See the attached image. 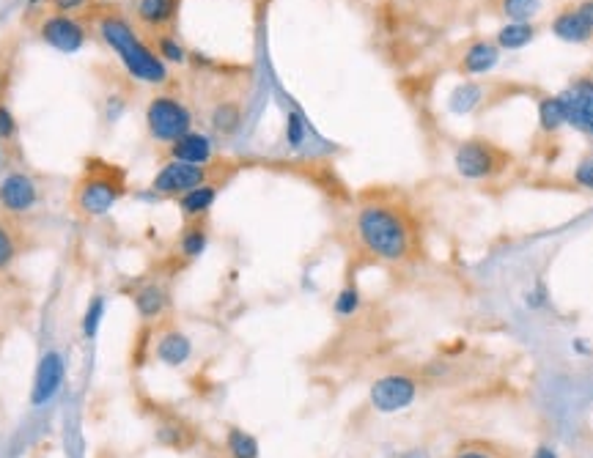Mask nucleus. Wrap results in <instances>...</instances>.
Returning <instances> with one entry per match:
<instances>
[{
    "mask_svg": "<svg viewBox=\"0 0 593 458\" xmlns=\"http://www.w3.org/2000/svg\"><path fill=\"white\" fill-rule=\"evenodd\" d=\"M550 31L561 39V42L569 44H588L593 39V31L583 22V17L577 14L574 6L569 9L558 11L550 22Z\"/></svg>",
    "mask_w": 593,
    "mask_h": 458,
    "instance_id": "19",
    "label": "nucleus"
},
{
    "mask_svg": "<svg viewBox=\"0 0 593 458\" xmlns=\"http://www.w3.org/2000/svg\"><path fill=\"white\" fill-rule=\"evenodd\" d=\"M360 305H363L360 288L349 283V286H344L341 291H338V297H335L333 302V310L338 319H352L357 310H360Z\"/></svg>",
    "mask_w": 593,
    "mask_h": 458,
    "instance_id": "30",
    "label": "nucleus"
},
{
    "mask_svg": "<svg viewBox=\"0 0 593 458\" xmlns=\"http://www.w3.org/2000/svg\"><path fill=\"white\" fill-rule=\"evenodd\" d=\"M154 357L157 363H162L165 368H182V365L190 363L193 357V341L190 335L176 327H168L162 330L157 338H154Z\"/></svg>",
    "mask_w": 593,
    "mask_h": 458,
    "instance_id": "14",
    "label": "nucleus"
},
{
    "mask_svg": "<svg viewBox=\"0 0 593 458\" xmlns=\"http://www.w3.org/2000/svg\"><path fill=\"white\" fill-rule=\"evenodd\" d=\"M124 192H127V182L116 165L88 162L86 173L80 176V182L75 184V192H72V206L86 220H102L116 209Z\"/></svg>",
    "mask_w": 593,
    "mask_h": 458,
    "instance_id": "3",
    "label": "nucleus"
},
{
    "mask_svg": "<svg viewBox=\"0 0 593 458\" xmlns=\"http://www.w3.org/2000/svg\"><path fill=\"white\" fill-rule=\"evenodd\" d=\"M574 9H577V14L583 17L585 25H588V28L593 31V0H580V3L574 6Z\"/></svg>",
    "mask_w": 593,
    "mask_h": 458,
    "instance_id": "36",
    "label": "nucleus"
},
{
    "mask_svg": "<svg viewBox=\"0 0 593 458\" xmlns=\"http://www.w3.org/2000/svg\"><path fill=\"white\" fill-rule=\"evenodd\" d=\"M105 313H108V299L102 297V294H94V297L88 299L86 310L80 316V335L86 341L97 338L99 330H102V321H105Z\"/></svg>",
    "mask_w": 593,
    "mask_h": 458,
    "instance_id": "26",
    "label": "nucleus"
},
{
    "mask_svg": "<svg viewBox=\"0 0 593 458\" xmlns=\"http://www.w3.org/2000/svg\"><path fill=\"white\" fill-rule=\"evenodd\" d=\"M536 25L533 22H506L495 33V44L500 50H525L536 39Z\"/></svg>",
    "mask_w": 593,
    "mask_h": 458,
    "instance_id": "21",
    "label": "nucleus"
},
{
    "mask_svg": "<svg viewBox=\"0 0 593 458\" xmlns=\"http://www.w3.org/2000/svg\"><path fill=\"white\" fill-rule=\"evenodd\" d=\"M418 398V379L410 373H385L368 390L371 409L379 415H396L410 409Z\"/></svg>",
    "mask_w": 593,
    "mask_h": 458,
    "instance_id": "8",
    "label": "nucleus"
},
{
    "mask_svg": "<svg viewBox=\"0 0 593 458\" xmlns=\"http://www.w3.org/2000/svg\"><path fill=\"white\" fill-rule=\"evenodd\" d=\"M574 182L580 184L583 190H593V157H585L583 162H577V168H574Z\"/></svg>",
    "mask_w": 593,
    "mask_h": 458,
    "instance_id": "34",
    "label": "nucleus"
},
{
    "mask_svg": "<svg viewBox=\"0 0 593 458\" xmlns=\"http://www.w3.org/2000/svg\"><path fill=\"white\" fill-rule=\"evenodd\" d=\"M209 247V228H206L204 220H193V223H184L182 234L176 239V253L184 258V261H195L201 258Z\"/></svg>",
    "mask_w": 593,
    "mask_h": 458,
    "instance_id": "20",
    "label": "nucleus"
},
{
    "mask_svg": "<svg viewBox=\"0 0 593 458\" xmlns=\"http://www.w3.org/2000/svg\"><path fill=\"white\" fill-rule=\"evenodd\" d=\"M500 47L492 39H475L464 47L462 61H459V75L481 77L489 75L500 64Z\"/></svg>",
    "mask_w": 593,
    "mask_h": 458,
    "instance_id": "16",
    "label": "nucleus"
},
{
    "mask_svg": "<svg viewBox=\"0 0 593 458\" xmlns=\"http://www.w3.org/2000/svg\"><path fill=\"white\" fill-rule=\"evenodd\" d=\"M39 39H42L47 47H53L55 53L75 55L86 47L88 39H91V31H88L86 22L77 20L75 14L50 11V14H44L42 22H39Z\"/></svg>",
    "mask_w": 593,
    "mask_h": 458,
    "instance_id": "7",
    "label": "nucleus"
},
{
    "mask_svg": "<svg viewBox=\"0 0 593 458\" xmlns=\"http://www.w3.org/2000/svg\"><path fill=\"white\" fill-rule=\"evenodd\" d=\"M399 458H432V453L426 448H410V450H404Z\"/></svg>",
    "mask_w": 593,
    "mask_h": 458,
    "instance_id": "37",
    "label": "nucleus"
},
{
    "mask_svg": "<svg viewBox=\"0 0 593 458\" xmlns=\"http://www.w3.org/2000/svg\"><path fill=\"white\" fill-rule=\"evenodd\" d=\"M17 258H20V239L6 220H0V275L9 272Z\"/></svg>",
    "mask_w": 593,
    "mask_h": 458,
    "instance_id": "29",
    "label": "nucleus"
},
{
    "mask_svg": "<svg viewBox=\"0 0 593 458\" xmlns=\"http://www.w3.org/2000/svg\"><path fill=\"white\" fill-rule=\"evenodd\" d=\"M154 439H157V445H162V448L184 453V450H190L198 442V431L187 420H182V417L165 415L154 426Z\"/></svg>",
    "mask_w": 593,
    "mask_h": 458,
    "instance_id": "17",
    "label": "nucleus"
},
{
    "mask_svg": "<svg viewBox=\"0 0 593 458\" xmlns=\"http://www.w3.org/2000/svg\"><path fill=\"white\" fill-rule=\"evenodd\" d=\"M539 127L547 135H555L566 127V107L561 96H541L539 99Z\"/></svg>",
    "mask_w": 593,
    "mask_h": 458,
    "instance_id": "24",
    "label": "nucleus"
},
{
    "mask_svg": "<svg viewBox=\"0 0 593 458\" xmlns=\"http://www.w3.org/2000/svg\"><path fill=\"white\" fill-rule=\"evenodd\" d=\"M193 129V110L176 94H154L146 105V132L154 143L171 146Z\"/></svg>",
    "mask_w": 593,
    "mask_h": 458,
    "instance_id": "5",
    "label": "nucleus"
},
{
    "mask_svg": "<svg viewBox=\"0 0 593 458\" xmlns=\"http://www.w3.org/2000/svg\"><path fill=\"white\" fill-rule=\"evenodd\" d=\"M0 160H3V149H0Z\"/></svg>",
    "mask_w": 593,
    "mask_h": 458,
    "instance_id": "40",
    "label": "nucleus"
},
{
    "mask_svg": "<svg viewBox=\"0 0 593 458\" xmlns=\"http://www.w3.org/2000/svg\"><path fill=\"white\" fill-rule=\"evenodd\" d=\"M544 9V0H500V14L506 22H533Z\"/></svg>",
    "mask_w": 593,
    "mask_h": 458,
    "instance_id": "28",
    "label": "nucleus"
},
{
    "mask_svg": "<svg viewBox=\"0 0 593 458\" xmlns=\"http://www.w3.org/2000/svg\"><path fill=\"white\" fill-rule=\"evenodd\" d=\"M42 187L25 171H9L0 179V214L11 220H22L39 209Z\"/></svg>",
    "mask_w": 593,
    "mask_h": 458,
    "instance_id": "9",
    "label": "nucleus"
},
{
    "mask_svg": "<svg viewBox=\"0 0 593 458\" xmlns=\"http://www.w3.org/2000/svg\"><path fill=\"white\" fill-rule=\"evenodd\" d=\"M168 157L190 165H212L215 162V140L206 132L190 129L187 135L168 146Z\"/></svg>",
    "mask_w": 593,
    "mask_h": 458,
    "instance_id": "15",
    "label": "nucleus"
},
{
    "mask_svg": "<svg viewBox=\"0 0 593 458\" xmlns=\"http://www.w3.org/2000/svg\"><path fill=\"white\" fill-rule=\"evenodd\" d=\"M355 239L368 256L385 264H407L418 253L412 214L393 201H366L355 212Z\"/></svg>",
    "mask_w": 593,
    "mask_h": 458,
    "instance_id": "1",
    "label": "nucleus"
},
{
    "mask_svg": "<svg viewBox=\"0 0 593 458\" xmlns=\"http://www.w3.org/2000/svg\"><path fill=\"white\" fill-rule=\"evenodd\" d=\"M179 9H182V0H135L132 3L135 20L151 33L171 31L179 20Z\"/></svg>",
    "mask_w": 593,
    "mask_h": 458,
    "instance_id": "13",
    "label": "nucleus"
},
{
    "mask_svg": "<svg viewBox=\"0 0 593 458\" xmlns=\"http://www.w3.org/2000/svg\"><path fill=\"white\" fill-rule=\"evenodd\" d=\"M97 36L119 58L121 69L141 86L160 88L171 80V66L143 39L138 28L119 11H105L97 17Z\"/></svg>",
    "mask_w": 593,
    "mask_h": 458,
    "instance_id": "2",
    "label": "nucleus"
},
{
    "mask_svg": "<svg viewBox=\"0 0 593 458\" xmlns=\"http://www.w3.org/2000/svg\"><path fill=\"white\" fill-rule=\"evenodd\" d=\"M283 135H286L289 149H302V146H305V140H308V124H305V118H302L300 110H289Z\"/></svg>",
    "mask_w": 593,
    "mask_h": 458,
    "instance_id": "31",
    "label": "nucleus"
},
{
    "mask_svg": "<svg viewBox=\"0 0 593 458\" xmlns=\"http://www.w3.org/2000/svg\"><path fill=\"white\" fill-rule=\"evenodd\" d=\"M217 198H220V182H204L198 184L195 190L184 192L176 198V206L182 212L184 223H193V220H204L206 214L215 209Z\"/></svg>",
    "mask_w": 593,
    "mask_h": 458,
    "instance_id": "18",
    "label": "nucleus"
},
{
    "mask_svg": "<svg viewBox=\"0 0 593 458\" xmlns=\"http://www.w3.org/2000/svg\"><path fill=\"white\" fill-rule=\"evenodd\" d=\"M66 379V363L61 352H47L36 365L31 387V406H44L53 401L55 395L61 393Z\"/></svg>",
    "mask_w": 593,
    "mask_h": 458,
    "instance_id": "11",
    "label": "nucleus"
},
{
    "mask_svg": "<svg viewBox=\"0 0 593 458\" xmlns=\"http://www.w3.org/2000/svg\"><path fill=\"white\" fill-rule=\"evenodd\" d=\"M91 0H50V9L58 14H77V11L88 9Z\"/></svg>",
    "mask_w": 593,
    "mask_h": 458,
    "instance_id": "35",
    "label": "nucleus"
},
{
    "mask_svg": "<svg viewBox=\"0 0 593 458\" xmlns=\"http://www.w3.org/2000/svg\"><path fill=\"white\" fill-rule=\"evenodd\" d=\"M130 299L143 324H154L171 310V291L160 280H143L141 286L132 288Z\"/></svg>",
    "mask_w": 593,
    "mask_h": 458,
    "instance_id": "12",
    "label": "nucleus"
},
{
    "mask_svg": "<svg viewBox=\"0 0 593 458\" xmlns=\"http://www.w3.org/2000/svg\"><path fill=\"white\" fill-rule=\"evenodd\" d=\"M14 138H17V118L9 105L0 102V143H11Z\"/></svg>",
    "mask_w": 593,
    "mask_h": 458,
    "instance_id": "33",
    "label": "nucleus"
},
{
    "mask_svg": "<svg viewBox=\"0 0 593 458\" xmlns=\"http://www.w3.org/2000/svg\"><path fill=\"white\" fill-rule=\"evenodd\" d=\"M151 47L157 50V55H160L162 61L168 66H182L187 64V47L182 44V39L176 36V33L171 31H162V33H154V42H151Z\"/></svg>",
    "mask_w": 593,
    "mask_h": 458,
    "instance_id": "25",
    "label": "nucleus"
},
{
    "mask_svg": "<svg viewBox=\"0 0 593 458\" xmlns=\"http://www.w3.org/2000/svg\"><path fill=\"white\" fill-rule=\"evenodd\" d=\"M514 165V157L495 140L467 138L453 151V168L467 182H486L506 173Z\"/></svg>",
    "mask_w": 593,
    "mask_h": 458,
    "instance_id": "4",
    "label": "nucleus"
},
{
    "mask_svg": "<svg viewBox=\"0 0 593 458\" xmlns=\"http://www.w3.org/2000/svg\"><path fill=\"white\" fill-rule=\"evenodd\" d=\"M530 458H558V453H555V450L550 448V445H541L539 450H536V453H533V456Z\"/></svg>",
    "mask_w": 593,
    "mask_h": 458,
    "instance_id": "38",
    "label": "nucleus"
},
{
    "mask_svg": "<svg viewBox=\"0 0 593 458\" xmlns=\"http://www.w3.org/2000/svg\"><path fill=\"white\" fill-rule=\"evenodd\" d=\"M558 96L566 107V127L593 138V77H577Z\"/></svg>",
    "mask_w": 593,
    "mask_h": 458,
    "instance_id": "10",
    "label": "nucleus"
},
{
    "mask_svg": "<svg viewBox=\"0 0 593 458\" xmlns=\"http://www.w3.org/2000/svg\"><path fill=\"white\" fill-rule=\"evenodd\" d=\"M481 99H484V86L481 83H473V80H467L462 86L453 88L451 99H448V105H451L453 113H473L475 107L481 105Z\"/></svg>",
    "mask_w": 593,
    "mask_h": 458,
    "instance_id": "27",
    "label": "nucleus"
},
{
    "mask_svg": "<svg viewBox=\"0 0 593 458\" xmlns=\"http://www.w3.org/2000/svg\"><path fill=\"white\" fill-rule=\"evenodd\" d=\"M223 448H226V458H259L261 456L259 439L239 426L228 428L226 439H223Z\"/></svg>",
    "mask_w": 593,
    "mask_h": 458,
    "instance_id": "23",
    "label": "nucleus"
},
{
    "mask_svg": "<svg viewBox=\"0 0 593 458\" xmlns=\"http://www.w3.org/2000/svg\"><path fill=\"white\" fill-rule=\"evenodd\" d=\"M453 458H506L503 450H495L492 445H486V442H464L456 448Z\"/></svg>",
    "mask_w": 593,
    "mask_h": 458,
    "instance_id": "32",
    "label": "nucleus"
},
{
    "mask_svg": "<svg viewBox=\"0 0 593 458\" xmlns=\"http://www.w3.org/2000/svg\"><path fill=\"white\" fill-rule=\"evenodd\" d=\"M212 179V165H190V162L168 160L162 162L157 173L151 176L149 190L160 198H179L184 192L195 190L198 184H204Z\"/></svg>",
    "mask_w": 593,
    "mask_h": 458,
    "instance_id": "6",
    "label": "nucleus"
},
{
    "mask_svg": "<svg viewBox=\"0 0 593 458\" xmlns=\"http://www.w3.org/2000/svg\"><path fill=\"white\" fill-rule=\"evenodd\" d=\"M209 127L215 129L217 135H223V138H231V135H237L239 127H242V107L237 102H217L212 110H209Z\"/></svg>",
    "mask_w": 593,
    "mask_h": 458,
    "instance_id": "22",
    "label": "nucleus"
},
{
    "mask_svg": "<svg viewBox=\"0 0 593 458\" xmlns=\"http://www.w3.org/2000/svg\"><path fill=\"white\" fill-rule=\"evenodd\" d=\"M36 6L42 9V6H50V0H28V9L36 11Z\"/></svg>",
    "mask_w": 593,
    "mask_h": 458,
    "instance_id": "39",
    "label": "nucleus"
}]
</instances>
